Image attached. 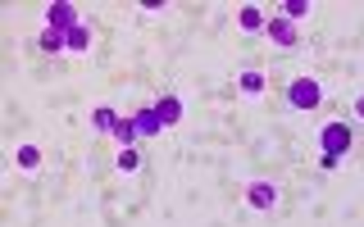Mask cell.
Wrapping results in <instances>:
<instances>
[{"label":"cell","mask_w":364,"mask_h":227,"mask_svg":"<svg viewBox=\"0 0 364 227\" xmlns=\"http://www.w3.org/2000/svg\"><path fill=\"white\" fill-rule=\"evenodd\" d=\"M350 141H355V132L346 128V123H323V128H318V150L323 155H346L350 150Z\"/></svg>","instance_id":"obj_1"},{"label":"cell","mask_w":364,"mask_h":227,"mask_svg":"<svg viewBox=\"0 0 364 227\" xmlns=\"http://www.w3.org/2000/svg\"><path fill=\"white\" fill-rule=\"evenodd\" d=\"M318 100H323V91H318L314 77H296L287 87V105L291 109H318Z\"/></svg>","instance_id":"obj_2"},{"label":"cell","mask_w":364,"mask_h":227,"mask_svg":"<svg viewBox=\"0 0 364 227\" xmlns=\"http://www.w3.org/2000/svg\"><path fill=\"white\" fill-rule=\"evenodd\" d=\"M77 9L68 5V0H55V5H46V28H55V32H73L77 28Z\"/></svg>","instance_id":"obj_3"},{"label":"cell","mask_w":364,"mask_h":227,"mask_svg":"<svg viewBox=\"0 0 364 227\" xmlns=\"http://www.w3.org/2000/svg\"><path fill=\"white\" fill-rule=\"evenodd\" d=\"M246 204H250V209H259V214L273 209V204H278V187H273V182H264V177L250 182V187H246Z\"/></svg>","instance_id":"obj_4"},{"label":"cell","mask_w":364,"mask_h":227,"mask_svg":"<svg viewBox=\"0 0 364 227\" xmlns=\"http://www.w3.org/2000/svg\"><path fill=\"white\" fill-rule=\"evenodd\" d=\"M132 128H136V141H151V136L164 132V123H159V114H155V105H151V109H136V114H132Z\"/></svg>","instance_id":"obj_5"},{"label":"cell","mask_w":364,"mask_h":227,"mask_svg":"<svg viewBox=\"0 0 364 227\" xmlns=\"http://www.w3.org/2000/svg\"><path fill=\"white\" fill-rule=\"evenodd\" d=\"M264 32L273 37V45H282V50H291V45L301 41V32H296V23H291V18H273Z\"/></svg>","instance_id":"obj_6"},{"label":"cell","mask_w":364,"mask_h":227,"mask_svg":"<svg viewBox=\"0 0 364 227\" xmlns=\"http://www.w3.org/2000/svg\"><path fill=\"white\" fill-rule=\"evenodd\" d=\"M155 114H159L164 128H178V123H182V96H159L155 100Z\"/></svg>","instance_id":"obj_7"},{"label":"cell","mask_w":364,"mask_h":227,"mask_svg":"<svg viewBox=\"0 0 364 227\" xmlns=\"http://www.w3.org/2000/svg\"><path fill=\"white\" fill-rule=\"evenodd\" d=\"M119 114H114L109 105H96V109H91V128H96V132H105V136H114V132H119Z\"/></svg>","instance_id":"obj_8"},{"label":"cell","mask_w":364,"mask_h":227,"mask_svg":"<svg viewBox=\"0 0 364 227\" xmlns=\"http://www.w3.org/2000/svg\"><path fill=\"white\" fill-rule=\"evenodd\" d=\"M14 164L23 168V173H37V168H41V150H37V141H23L18 150H14Z\"/></svg>","instance_id":"obj_9"},{"label":"cell","mask_w":364,"mask_h":227,"mask_svg":"<svg viewBox=\"0 0 364 227\" xmlns=\"http://www.w3.org/2000/svg\"><path fill=\"white\" fill-rule=\"evenodd\" d=\"M264 73H259V68H246L242 77H237V91H242V96H264Z\"/></svg>","instance_id":"obj_10"},{"label":"cell","mask_w":364,"mask_h":227,"mask_svg":"<svg viewBox=\"0 0 364 227\" xmlns=\"http://www.w3.org/2000/svg\"><path fill=\"white\" fill-rule=\"evenodd\" d=\"M237 28H242V32H264L269 23H264V14H259L255 5H242V14H237Z\"/></svg>","instance_id":"obj_11"},{"label":"cell","mask_w":364,"mask_h":227,"mask_svg":"<svg viewBox=\"0 0 364 227\" xmlns=\"http://www.w3.org/2000/svg\"><path fill=\"white\" fill-rule=\"evenodd\" d=\"M37 45L46 55H60V50H68V32H55V28H46L41 37H37Z\"/></svg>","instance_id":"obj_12"},{"label":"cell","mask_w":364,"mask_h":227,"mask_svg":"<svg viewBox=\"0 0 364 227\" xmlns=\"http://www.w3.org/2000/svg\"><path fill=\"white\" fill-rule=\"evenodd\" d=\"M68 50H73V55H87L91 50V28H87V23H77V28L68 32Z\"/></svg>","instance_id":"obj_13"},{"label":"cell","mask_w":364,"mask_h":227,"mask_svg":"<svg viewBox=\"0 0 364 227\" xmlns=\"http://www.w3.org/2000/svg\"><path fill=\"white\" fill-rule=\"evenodd\" d=\"M136 168H141V150H136V145L119 150V173H136Z\"/></svg>","instance_id":"obj_14"},{"label":"cell","mask_w":364,"mask_h":227,"mask_svg":"<svg viewBox=\"0 0 364 227\" xmlns=\"http://www.w3.org/2000/svg\"><path fill=\"white\" fill-rule=\"evenodd\" d=\"M310 9H314V5H310V0H287V5H282V18H291V23H301L305 14H310Z\"/></svg>","instance_id":"obj_15"},{"label":"cell","mask_w":364,"mask_h":227,"mask_svg":"<svg viewBox=\"0 0 364 227\" xmlns=\"http://www.w3.org/2000/svg\"><path fill=\"white\" fill-rule=\"evenodd\" d=\"M114 141H119V150H128V145L136 141V128H132V123H119V132H114Z\"/></svg>","instance_id":"obj_16"},{"label":"cell","mask_w":364,"mask_h":227,"mask_svg":"<svg viewBox=\"0 0 364 227\" xmlns=\"http://www.w3.org/2000/svg\"><path fill=\"white\" fill-rule=\"evenodd\" d=\"M355 114H360V118H364V96H360V100H355Z\"/></svg>","instance_id":"obj_17"}]
</instances>
